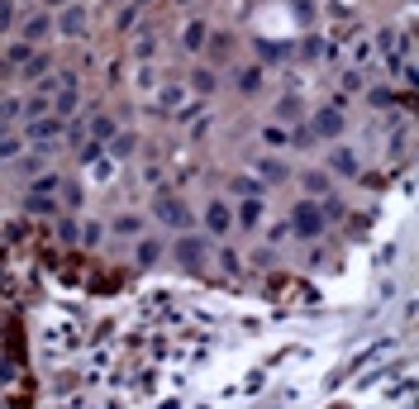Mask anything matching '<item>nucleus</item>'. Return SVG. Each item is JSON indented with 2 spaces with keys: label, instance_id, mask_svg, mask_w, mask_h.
Listing matches in <instances>:
<instances>
[{
  "label": "nucleus",
  "instance_id": "f257e3e1",
  "mask_svg": "<svg viewBox=\"0 0 419 409\" xmlns=\"http://www.w3.org/2000/svg\"><path fill=\"white\" fill-rule=\"evenodd\" d=\"M290 224H295V234L300 238H320L324 234V209L320 204H310V200H300L295 204V214H290Z\"/></svg>",
  "mask_w": 419,
  "mask_h": 409
},
{
  "label": "nucleus",
  "instance_id": "f03ea898",
  "mask_svg": "<svg viewBox=\"0 0 419 409\" xmlns=\"http://www.w3.org/2000/svg\"><path fill=\"white\" fill-rule=\"evenodd\" d=\"M310 129H315V138H339L343 129H348V119H343V110H339V105H324V110H315Z\"/></svg>",
  "mask_w": 419,
  "mask_h": 409
},
{
  "label": "nucleus",
  "instance_id": "7ed1b4c3",
  "mask_svg": "<svg viewBox=\"0 0 419 409\" xmlns=\"http://www.w3.org/2000/svg\"><path fill=\"white\" fill-rule=\"evenodd\" d=\"M153 209H158V219L172 224V229H186V224H191V209H186V200H177V195H162Z\"/></svg>",
  "mask_w": 419,
  "mask_h": 409
},
{
  "label": "nucleus",
  "instance_id": "20e7f679",
  "mask_svg": "<svg viewBox=\"0 0 419 409\" xmlns=\"http://www.w3.org/2000/svg\"><path fill=\"white\" fill-rule=\"evenodd\" d=\"M205 224H210V234L214 238H224L229 229H234V209H229L224 200H210L205 204Z\"/></svg>",
  "mask_w": 419,
  "mask_h": 409
},
{
  "label": "nucleus",
  "instance_id": "39448f33",
  "mask_svg": "<svg viewBox=\"0 0 419 409\" xmlns=\"http://www.w3.org/2000/svg\"><path fill=\"white\" fill-rule=\"evenodd\" d=\"M58 133H62V119H58V114H43V119H33V124L24 129L29 143H58Z\"/></svg>",
  "mask_w": 419,
  "mask_h": 409
},
{
  "label": "nucleus",
  "instance_id": "423d86ee",
  "mask_svg": "<svg viewBox=\"0 0 419 409\" xmlns=\"http://www.w3.org/2000/svg\"><path fill=\"white\" fill-rule=\"evenodd\" d=\"M205 252H210V238H195V234L177 238V257L186 262V267H200V262H205Z\"/></svg>",
  "mask_w": 419,
  "mask_h": 409
},
{
  "label": "nucleus",
  "instance_id": "0eeeda50",
  "mask_svg": "<svg viewBox=\"0 0 419 409\" xmlns=\"http://www.w3.org/2000/svg\"><path fill=\"white\" fill-rule=\"evenodd\" d=\"M58 29H62L67 38L86 33V10H81V5H67V10H62V19H58Z\"/></svg>",
  "mask_w": 419,
  "mask_h": 409
},
{
  "label": "nucleus",
  "instance_id": "6e6552de",
  "mask_svg": "<svg viewBox=\"0 0 419 409\" xmlns=\"http://www.w3.org/2000/svg\"><path fill=\"white\" fill-rule=\"evenodd\" d=\"M329 167H334V176H357V153L353 148H334Z\"/></svg>",
  "mask_w": 419,
  "mask_h": 409
},
{
  "label": "nucleus",
  "instance_id": "1a4fd4ad",
  "mask_svg": "<svg viewBox=\"0 0 419 409\" xmlns=\"http://www.w3.org/2000/svg\"><path fill=\"white\" fill-rule=\"evenodd\" d=\"M181 38H186V48H191V53H200V48H205V38H210L205 19H195V24H186V33H181Z\"/></svg>",
  "mask_w": 419,
  "mask_h": 409
},
{
  "label": "nucleus",
  "instance_id": "9d476101",
  "mask_svg": "<svg viewBox=\"0 0 419 409\" xmlns=\"http://www.w3.org/2000/svg\"><path fill=\"white\" fill-rule=\"evenodd\" d=\"M239 224H243V229H253V224H262V200H258V195L239 204Z\"/></svg>",
  "mask_w": 419,
  "mask_h": 409
},
{
  "label": "nucleus",
  "instance_id": "9b49d317",
  "mask_svg": "<svg viewBox=\"0 0 419 409\" xmlns=\"http://www.w3.org/2000/svg\"><path fill=\"white\" fill-rule=\"evenodd\" d=\"M191 91L195 95H210V91H214V72H210V67H195V72H191Z\"/></svg>",
  "mask_w": 419,
  "mask_h": 409
},
{
  "label": "nucleus",
  "instance_id": "f8f14e48",
  "mask_svg": "<svg viewBox=\"0 0 419 409\" xmlns=\"http://www.w3.org/2000/svg\"><path fill=\"white\" fill-rule=\"evenodd\" d=\"M258 176H262V181H272V186H276V181H286V167H281V162H276V158H262V162H258Z\"/></svg>",
  "mask_w": 419,
  "mask_h": 409
},
{
  "label": "nucleus",
  "instance_id": "ddd939ff",
  "mask_svg": "<svg viewBox=\"0 0 419 409\" xmlns=\"http://www.w3.org/2000/svg\"><path fill=\"white\" fill-rule=\"evenodd\" d=\"M158 257H162V243H158V238H138V262H143V267H153Z\"/></svg>",
  "mask_w": 419,
  "mask_h": 409
},
{
  "label": "nucleus",
  "instance_id": "4468645a",
  "mask_svg": "<svg viewBox=\"0 0 419 409\" xmlns=\"http://www.w3.org/2000/svg\"><path fill=\"white\" fill-rule=\"evenodd\" d=\"M239 86H243V95H258L262 72H258V67H243V72H239Z\"/></svg>",
  "mask_w": 419,
  "mask_h": 409
},
{
  "label": "nucleus",
  "instance_id": "2eb2a0df",
  "mask_svg": "<svg viewBox=\"0 0 419 409\" xmlns=\"http://www.w3.org/2000/svg\"><path fill=\"white\" fill-rule=\"evenodd\" d=\"M48 29H53V19H48V15H33L29 24H24V38H48Z\"/></svg>",
  "mask_w": 419,
  "mask_h": 409
},
{
  "label": "nucleus",
  "instance_id": "dca6fc26",
  "mask_svg": "<svg viewBox=\"0 0 419 409\" xmlns=\"http://www.w3.org/2000/svg\"><path fill=\"white\" fill-rule=\"evenodd\" d=\"M262 143H267V148H286L290 133H286L281 124H267V129H262Z\"/></svg>",
  "mask_w": 419,
  "mask_h": 409
},
{
  "label": "nucleus",
  "instance_id": "f3484780",
  "mask_svg": "<svg viewBox=\"0 0 419 409\" xmlns=\"http://www.w3.org/2000/svg\"><path fill=\"white\" fill-rule=\"evenodd\" d=\"M329 190V176L324 172H305V195H324Z\"/></svg>",
  "mask_w": 419,
  "mask_h": 409
},
{
  "label": "nucleus",
  "instance_id": "a211bd4d",
  "mask_svg": "<svg viewBox=\"0 0 419 409\" xmlns=\"http://www.w3.org/2000/svg\"><path fill=\"white\" fill-rule=\"evenodd\" d=\"M210 58H229V38H224V33L210 38Z\"/></svg>",
  "mask_w": 419,
  "mask_h": 409
},
{
  "label": "nucleus",
  "instance_id": "6ab92c4d",
  "mask_svg": "<svg viewBox=\"0 0 419 409\" xmlns=\"http://www.w3.org/2000/svg\"><path fill=\"white\" fill-rule=\"evenodd\" d=\"M15 24V0H0V29H10Z\"/></svg>",
  "mask_w": 419,
  "mask_h": 409
},
{
  "label": "nucleus",
  "instance_id": "aec40b11",
  "mask_svg": "<svg viewBox=\"0 0 419 409\" xmlns=\"http://www.w3.org/2000/svg\"><path fill=\"white\" fill-rule=\"evenodd\" d=\"M15 153H19V138L15 133H5V138H0V158H15Z\"/></svg>",
  "mask_w": 419,
  "mask_h": 409
},
{
  "label": "nucleus",
  "instance_id": "412c9836",
  "mask_svg": "<svg viewBox=\"0 0 419 409\" xmlns=\"http://www.w3.org/2000/svg\"><path fill=\"white\" fill-rule=\"evenodd\" d=\"M114 229H119V234H138V219H134V214H119Z\"/></svg>",
  "mask_w": 419,
  "mask_h": 409
},
{
  "label": "nucleus",
  "instance_id": "4be33fe9",
  "mask_svg": "<svg viewBox=\"0 0 419 409\" xmlns=\"http://www.w3.org/2000/svg\"><path fill=\"white\" fill-rule=\"evenodd\" d=\"M91 133H96V138H114V124H110V119H96V129H91Z\"/></svg>",
  "mask_w": 419,
  "mask_h": 409
},
{
  "label": "nucleus",
  "instance_id": "5701e85b",
  "mask_svg": "<svg viewBox=\"0 0 419 409\" xmlns=\"http://www.w3.org/2000/svg\"><path fill=\"white\" fill-rule=\"evenodd\" d=\"M134 15H138V10H119V15H114V24H119V29H134Z\"/></svg>",
  "mask_w": 419,
  "mask_h": 409
}]
</instances>
